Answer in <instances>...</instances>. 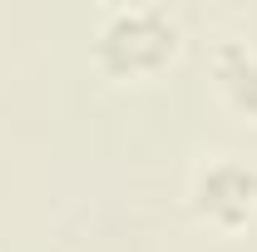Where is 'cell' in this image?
Here are the masks:
<instances>
[{
  "label": "cell",
  "mask_w": 257,
  "mask_h": 252,
  "mask_svg": "<svg viewBox=\"0 0 257 252\" xmlns=\"http://www.w3.org/2000/svg\"><path fill=\"white\" fill-rule=\"evenodd\" d=\"M178 55H183V25L159 0L109 5L94 25V40H89L94 69L109 74V79H119V84L159 79Z\"/></svg>",
  "instance_id": "obj_1"
},
{
  "label": "cell",
  "mask_w": 257,
  "mask_h": 252,
  "mask_svg": "<svg viewBox=\"0 0 257 252\" xmlns=\"http://www.w3.org/2000/svg\"><path fill=\"white\" fill-rule=\"evenodd\" d=\"M188 213L198 227L237 237L257 222V163L247 154H203L188 173Z\"/></svg>",
  "instance_id": "obj_2"
},
{
  "label": "cell",
  "mask_w": 257,
  "mask_h": 252,
  "mask_svg": "<svg viewBox=\"0 0 257 252\" xmlns=\"http://www.w3.org/2000/svg\"><path fill=\"white\" fill-rule=\"evenodd\" d=\"M208 69H213V89L237 119L257 124V45L242 35H218L208 50Z\"/></svg>",
  "instance_id": "obj_3"
}]
</instances>
